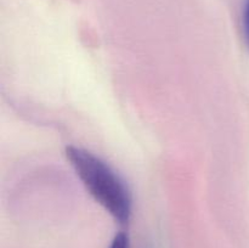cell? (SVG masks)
<instances>
[{"instance_id": "obj_1", "label": "cell", "mask_w": 249, "mask_h": 248, "mask_svg": "<svg viewBox=\"0 0 249 248\" xmlns=\"http://www.w3.org/2000/svg\"><path fill=\"white\" fill-rule=\"evenodd\" d=\"M66 156L89 194L114 220L126 224L131 215V195L124 180L101 158L84 148L70 146Z\"/></svg>"}, {"instance_id": "obj_2", "label": "cell", "mask_w": 249, "mask_h": 248, "mask_svg": "<svg viewBox=\"0 0 249 248\" xmlns=\"http://www.w3.org/2000/svg\"><path fill=\"white\" fill-rule=\"evenodd\" d=\"M109 248H129L128 235L124 232H119L114 236Z\"/></svg>"}, {"instance_id": "obj_3", "label": "cell", "mask_w": 249, "mask_h": 248, "mask_svg": "<svg viewBox=\"0 0 249 248\" xmlns=\"http://www.w3.org/2000/svg\"><path fill=\"white\" fill-rule=\"evenodd\" d=\"M245 24H246V33H247V38H248V41H249V0H247V5H246Z\"/></svg>"}]
</instances>
